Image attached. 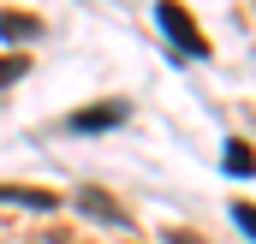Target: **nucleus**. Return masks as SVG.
<instances>
[{
	"instance_id": "0eeeda50",
	"label": "nucleus",
	"mask_w": 256,
	"mask_h": 244,
	"mask_svg": "<svg viewBox=\"0 0 256 244\" xmlns=\"http://www.w3.org/2000/svg\"><path fill=\"white\" fill-rule=\"evenodd\" d=\"M24 72H30V60H24V54H0V90H12Z\"/></svg>"
},
{
	"instance_id": "f257e3e1",
	"label": "nucleus",
	"mask_w": 256,
	"mask_h": 244,
	"mask_svg": "<svg viewBox=\"0 0 256 244\" xmlns=\"http://www.w3.org/2000/svg\"><path fill=\"white\" fill-rule=\"evenodd\" d=\"M155 24L167 30V42H173V54H179V60H208V42H202L196 18L179 6V0H155Z\"/></svg>"
},
{
	"instance_id": "20e7f679",
	"label": "nucleus",
	"mask_w": 256,
	"mask_h": 244,
	"mask_svg": "<svg viewBox=\"0 0 256 244\" xmlns=\"http://www.w3.org/2000/svg\"><path fill=\"white\" fill-rule=\"evenodd\" d=\"M0 202H18V208H60L54 190H30V184H0Z\"/></svg>"
},
{
	"instance_id": "39448f33",
	"label": "nucleus",
	"mask_w": 256,
	"mask_h": 244,
	"mask_svg": "<svg viewBox=\"0 0 256 244\" xmlns=\"http://www.w3.org/2000/svg\"><path fill=\"white\" fill-rule=\"evenodd\" d=\"M220 167H226L232 179H250V173H256V155L244 149V143H226V155H220Z\"/></svg>"
},
{
	"instance_id": "6e6552de",
	"label": "nucleus",
	"mask_w": 256,
	"mask_h": 244,
	"mask_svg": "<svg viewBox=\"0 0 256 244\" xmlns=\"http://www.w3.org/2000/svg\"><path fill=\"white\" fill-rule=\"evenodd\" d=\"M232 220H238V226L256 238V202H232Z\"/></svg>"
},
{
	"instance_id": "423d86ee",
	"label": "nucleus",
	"mask_w": 256,
	"mask_h": 244,
	"mask_svg": "<svg viewBox=\"0 0 256 244\" xmlns=\"http://www.w3.org/2000/svg\"><path fill=\"white\" fill-rule=\"evenodd\" d=\"M84 208H90L96 220H114V226H126V214H120V208H114L108 196H96V190H84Z\"/></svg>"
},
{
	"instance_id": "7ed1b4c3",
	"label": "nucleus",
	"mask_w": 256,
	"mask_h": 244,
	"mask_svg": "<svg viewBox=\"0 0 256 244\" xmlns=\"http://www.w3.org/2000/svg\"><path fill=\"white\" fill-rule=\"evenodd\" d=\"M0 36L6 42H36L42 36V18L36 12H0Z\"/></svg>"
},
{
	"instance_id": "f03ea898",
	"label": "nucleus",
	"mask_w": 256,
	"mask_h": 244,
	"mask_svg": "<svg viewBox=\"0 0 256 244\" xmlns=\"http://www.w3.org/2000/svg\"><path fill=\"white\" fill-rule=\"evenodd\" d=\"M131 120V102H90V108H78L72 120H66V131L72 137H96V131H114V125Z\"/></svg>"
}]
</instances>
